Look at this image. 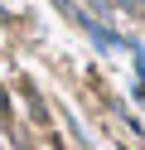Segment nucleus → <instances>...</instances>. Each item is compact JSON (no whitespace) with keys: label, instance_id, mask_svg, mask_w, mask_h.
<instances>
[{"label":"nucleus","instance_id":"f257e3e1","mask_svg":"<svg viewBox=\"0 0 145 150\" xmlns=\"http://www.w3.org/2000/svg\"><path fill=\"white\" fill-rule=\"evenodd\" d=\"M131 5H135V10H145V0H131Z\"/></svg>","mask_w":145,"mask_h":150}]
</instances>
